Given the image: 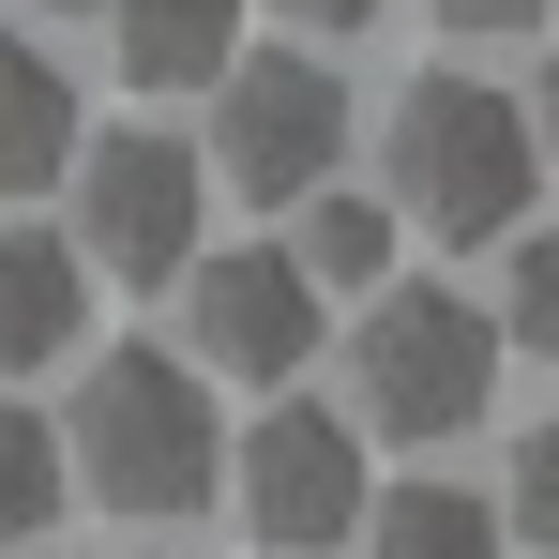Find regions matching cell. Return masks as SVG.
Returning a JSON list of instances; mask_svg holds the SVG:
<instances>
[{
	"instance_id": "1",
	"label": "cell",
	"mask_w": 559,
	"mask_h": 559,
	"mask_svg": "<svg viewBox=\"0 0 559 559\" xmlns=\"http://www.w3.org/2000/svg\"><path fill=\"white\" fill-rule=\"evenodd\" d=\"M378 212L408 227V242H514L530 212H545V136H530V106L499 92V76H408V92L378 106Z\"/></svg>"
},
{
	"instance_id": "2",
	"label": "cell",
	"mask_w": 559,
	"mask_h": 559,
	"mask_svg": "<svg viewBox=\"0 0 559 559\" xmlns=\"http://www.w3.org/2000/svg\"><path fill=\"white\" fill-rule=\"evenodd\" d=\"M212 468H227V408H212V378L182 348H76L61 484H92L136 530H167V514H212Z\"/></svg>"
},
{
	"instance_id": "3",
	"label": "cell",
	"mask_w": 559,
	"mask_h": 559,
	"mask_svg": "<svg viewBox=\"0 0 559 559\" xmlns=\"http://www.w3.org/2000/svg\"><path fill=\"white\" fill-rule=\"evenodd\" d=\"M499 378H514V348H499V318L468 287H424V273L364 287V318H348V424L364 439L454 454V439L499 424Z\"/></svg>"
},
{
	"instance_id": "4",
	"label": "cell",
	"mask_w": 559,
	"mask_h": 559,
	"mask_svg": "<svg viewBox=\"0 0 559 559\" xmlns=\"http://www.w3.org/2000/svg\"><path fill=\"white\" fill-rule=\"evenodd\" d=\"M197 167L227 197H258V212H287V197H318L333 167H348V76L302 46V31H242L227 46V76H212V136H197Z\"/></svg>"
},
{
	"instance_id": "5",
	"label": "cell",
	"mask_w": 559,
	"mask_h": 559,
	"mask_svg": "<svg viewBox=\"0 0 559 559\" xmlns=\"http://www.w3.org/2000/svg\"><path fill=\"white\" fill-rule=\"evenodd\" d=\"M61 182H76V258L92 287H167L212 242V167H197V136H152V121H76V152H61Z\"/></svg>"
},
{
	"instance_id": "6",
	"label": "cell",
	"mask_w": 559,
	"mask_h": 559,
	"mask_svg": "<svg viewBox=\"0 0 559 559\" xmlns=\"http://www.w3.org/2000/svg\"><path fill=\"white\" fill-rule=\"evenodd\" d=\"M364 484H378V439L348 408H318V393H258V424H242L227 468H212V499H227L273 559H333L364 530Z\"/></svg>"
},
{
	"instance_id": "7",
	"label": "cell",
	"mask_w": 559,
	"mask_h": 559,
	"mask_svg": "<svg viewBox=\"0 0 559 559\" xmlns=\"http://www.w3.org/2000/svg\"><path fill=\"white\" fill-rule=\"evenodd\" d=\"M182 364L212 378V393H287V378L318 364V287H302V258L287 242H197L182 273Z\"/></svg>"
},
{
	"instance_id": "8",
	"label": "cell",
	"mask_w": 559,
	"mask_h": 559,
	"mask_svg": "<svg viewBox=\"0 0 559 559\" xmlns=\"http://www.w3.org/2000/svg\"><path fill=\"white\" fill-rule=\"evenodd\" d=\"M92 258L61 242V227H0V378H46L92 348Z\"/></svg>"
},
{
	"instance_id": "9",
	"label": "cell",
	"mask_w": 559,
	"mask_h": 559,
	"mask_svg": "<svg viewBox=\"0 0 559 559\" xmlns=\"http://www.w3.org/2000/svg\"><path fill=\"white\" fill-rule=\"evenodd\" d=\"M242 15H258V0H106V61H121L136 92H212L227 46H242Z\"/></svg>"
},
{
	"instance_id": "10",
	"label": "cell",
	"mask_w": 559,
	"mask_h": 559,
	"mask_svg": "<svg viewBox=\"0 0 559 559\" xmlns=\"http://www.w3.org/2000/svg\"><path fill=\"white\" fill-rule=\"evenodd\" d=\"M302 227H287V258H302V287L318 302H364V287L408 273V227L378 212V182H318V197H287Z\"/></svg>"
},
{
	"instance_id": "11",
	"label": "cell",
	"mask_w": 559,
	"mask_h": 559,
	"mask_svg": "<svg viewBox=\"0 0 559 559\" xmlns=\"http://www.w3.org/2000/svg\"><path fill=\"white\" fill-rule=\"evenodd\" d=\"M61 152H76V76L31 31H0V212H31L61 182Z\"/></svg>"
},
{
	"instance_id": "12",
	"label": "cell",
	"mask_w": 559,
	"mask_h": 559,
	"mask_svg": "<svg viewBox=\"0 0 559 559\" xmlns=\"http://www.w3.org/2000/svg\"><path fill=\"white\" fill-rule=\"evenodd\" d=\"M364 559H514V530H499V499H468V484H364V530H348Z\"/></svg>"
},
{
	"instance_id": "13",
	"label": "cell",
	"mask_w": 559,
	"mask_h": 559,
	"mask_svg": "<svg viewBox=\"0 0 559 559\" xmlns=\"http://www.w3.org/2000/svg\"><path fill=\"white\" fill-rule=\"evenodd\" d=\"M61 499H76V484H61V424H46L31 393H0V559L46 545V530H61Z\"/></svg>"
},
{
	"instance_id": "14",
	"label": "cell",
	"mask_w": 559,
	"mask_h": 559,
	"mask_svg": "<svg viewBox=\"0 0 559 559\" xmlns=\"http://www.w3.org/2000/svg\"><path fill=\"white\" fill-rule=\"evenodd\" d=\"M484 258H514L499 302H484V318H499V348H514V364H545V348H559V242H545V227H514V242H484Z\"/></svg>"
},
{
	"instance_id": "15",
	"label": "cell",
	"mask_w": 559,
	"mask_h": 559,
	"mask_svg": "<svg viewBox=\"0 0 559 559\" xmlns=\"http://www.w3.org/2000/svg\"><path fill=\"white\" fill-rule=\"evenodd\" d=\"M499 530H514V545H559V424H514V454H499Z\"/></svg>"
},
{
	"instance_id": "16",
	"label": "cell",
	"mask_w": 559,
	"mask_h": 559,
	"mask_svg": "<svg viewBox=\"0 0 559 559\" xmlns=\"http://www.w3.org/2000/svg\"><path fill=\"white\" fill-rule=\"evenodd\" d=\"M287 31H302V46H348V31H378V15H393V0H273Z\"/></svg>"
},
{
	"instance_id": "17",
	"label": "cell",
	"mask_w": 559,
	"mask_h": 559,
	"mask_svg": "<svg viewBox=\"0 0 559 559\" xmlns=\"http://www.w3.org/2000/svg\"><path fill=\"white\" fill-rule=\"evenodd\" d=\"M439 31H545V0H439Z\"/></svg>"
},
{
	"instance_id": "18",
	"label": "cell",
	"mask_w": 559,
	"mask_h": 559,
	"mask_svg": "<svg viewBox=\"0 0 559 559\" xmlns=\"http://www.w3.org/2000/svg\"><path fill=\"white\" fill-rule=\"evenodd\" d=\"M31 15H92V0H31Z\"/></svg>"
}]
</instances>
